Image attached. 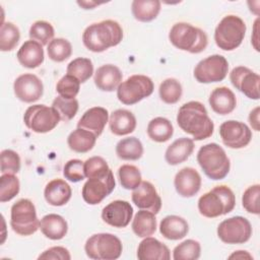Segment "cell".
I'll use <instances>...</instances> for the list:
<instances>
[{"label":"cell","instance_id":"obj_1","mask_svg":"<svg viewBox=\"0 0 260 260\" xmlns=\"http://www.w3.org/2000/svg\"><path fill=\"white\" fill-rule=\"evenodd\" d=\"M177 123L186 133L193 136L194 140H203L210 137L214 124L209 118L206 108L197 101H191L180 107L177 114Z\"/></svg>","mask_w":260,"mask_h":260},{"label":"cell","instance_id":"obj_2","mask_svg":"<svg viewBox=\"0 0 260 260\" xmlns=\"http://www.w3.org/2000/svg\"><path fill=\"white\" fill-rule=\"evenodd\" d=\"M123 29L112 19L102 20L89 24L82 34L83 45L91 52L101 53L121 43Z\"/></svg>","mask_w":260,"mask_h":260},{"label":"cell","instance_id":"obj_3","mask_svg":"<svg viewBox=\"0 0 260 260\" xmlns=\"http://www.w3.org/2000/svg\"><path fill=\"white\" fill-rule=\"evenodd\" d=\"M236 205V197L233 190L220 185L206 192L198 199V210L201 215L214 218L233 211Z\"/></svg>","mask_w":260,"mask_h":260},{"label":"cell","instance_id":"obj_4","mask_svg":"<svg viewBox=\"0 0 260 260\" xmlns=\"http://www.w3.org/2000/svg\"><path fill=\"white\" fill-rule=\"evenodd\" d=\"M197 161L204 174L211 180L224 179L231 168L230 158L217 143H207L197 152Z\"/></svg>","mask_w":260,"mask_h":260},{"label":"cell","instance_id":"obj_5","mask_svg":"<svg viewBox=\"0 0 260 260\" xmlns=\"http://www.w3.org/2000/svg\"><path fill=\"white\" fill-rule=\"evenodd\" d=\"M169 40L179 50L191 54L201 53L208 44L207 35L201 28L187 22L175 23L169 32Z\"/></svg>","mask_w":260,"mask_h":260},{"label":"cell","instance_id":"obj_6","mask_svg":"<svg viewBox=\"0 0 260 260\" xmlns=\"http://www.w3.org/2000/svg\"><path fill=\"white\" fill-rule=\"evenodd\" d=\"M246 23L237 15H226L216 25L214 41L216 46L223 51H233L243 42L246 34Z\"/></svg>","mask_w":260,"mask_h":260},{"label":"cell","instance_id":"obj_7","mask_svg":"<svg viewBox=\"0 0 260 260\" xmlns=\"http://www.w3.org/2000/svg\"><path fill=\"white\" fill-rule=\"evenodd\" d=\"M86 256L94 260H115L123 251L122 242L118 237L109 233L90 236L84 245Z\"/></svg>","mask_w":260,"mask_h":260},{"label":"cell","instance_id":"obj_8","mask_svg":"<svg viewBox=\"0 0 260 260\" xmlns=\"http://www.w3.org/2000/svg\"><path fill=\"white\" fill-rule=\"evenodd\" d=\"M10 225L19 236H30L40 229L36 207L29 199H19L11 206Z\"/></svg>","mask_w":260,"mask_h":260},{"label":"cell","instance_id":"obj_9","mask_svg":"<svg viewBox=\"0 0 260 260\" xmlns=\"http://www.w3.org/2000/svg\"><path fill=\"white\" fill-rule=\"evenodd\" d=\"M154 89L151 78L142 74H135L121 82L117 88L118 100L127 106L135 105L149 96Z\"/></svg>","mask_w":260,"mask_h":260},{"label":"cell","instance_id":"obj_10","mask_svg":"<svg viewBox=\"0 0 260 260\" xmlns=\"http://www.w3.org/2000/svg\"><path fill=\"white\" fill-rule=\"evenodd\" d=\"M59 121L61 119L56 110L46 105H32L26 109L23 115L25 126L36 133L52 131Z\"/></svg>","mask_w":260,"mask_h":260},{"label":"cell","instance_id":"obj_11","mask_svg":"<svg viewBox=\"0 0 260 260\" xmlns=\"http://www.w3.org/2000/svg\"><path fill=\"white\" fill-rule=\"evenodd\" d=\"M229 71L228 60L218 54L208 56L197 63L194 68V77L200 83L222 81Z\"/></svg>","mask_w":260,"mask_h":260},{"label":"cell","instance_id":"obj_12","mask_svg":"<svg viewBox=\"0 0 260 260\" xmlns=\"http://www.w3.org/2000/svg\"><path fill=\"white\" fill-rule=\"evenodd\" d=\"M217 236L225 244H244L252 236V225L246 217L233 216L218 224Z\"/></svg>","mask_w":260,"mask_h":260},{"label":"cell","instance_id":"obj_13","mask_svg":"<svg viewBox=\"0 0 260 260\" xmlns=\"http://www.w3.org/2000/svg\"><path fill=\"white\" fill-rule=\"evenodd\" d=\"M116 186L115 178L112 170L105 177L88 179L81 190L83 200L89 205L101 203L108 195H110Z\"/></svg>","mask_w":260,"mask_h":260},{"label":"cell","instance_id":"obj_14","mask_svg":"<svg viewBox=\"0 0 260 260\" xmlns=\"http://www.w3.org/2000/svg\"><path fill=\"white\" fill-rule=\"evenodd\" d=\"M219 136L225 146L233 149H239L250 143L252 132L245 123L229 120L219 126Z\"/></svg>","mask_w":260,"mask_h":260},{"label":"cell","instance_id":"obj_15","mask_svg":"<svg viewBox=\"0 0 260 260\" xmlns=\"http://www.w3.org/2000/svg\"><path fill=\"white\" fill-rule=\"evenodd\" d=\"M230 79L234 87L251 100L259 99L260 76L248 67H235L230 73Z\"/></svg>","mask_w":260,"mask_h":260},{"label":"cell","instance_id":"obj_16","mask_svg":"<svg viewBox=\"0 0 260 260\" xmlns=\"http://www.w3.org/2000/svg\"><path fill=\"white\" fill-rule=\"evenodd\" d=\"M13 90L19 101L24 103H34L42 98L44 85L37 75L24 73L14 80Z\"/></svg>","mask_w":260,"mask_h":260},{"label":"cell","instance_id":"obj_17","mask_svg":"<svg viewBox=\"0 0 260 260\" xmlns=\"http://www.w3.org/2000/svg\"><path fill=\"white\" fill-rule=\"evenodd\" d=\"M133 216V207L128 201L115 200L102 210L103 220L114 228H126Z\"/></svg>","mask_w":260,"mask_h":260},{"label":"cell","instance_id":"obj_18","mask_svg":"<svg viewBox=\"0 0 260 260\" xmlns=\"http://www.w3.org/2000/svg\"><path fill=\"white\" fill-rule=\"evenodd\" d=\"M132 201L140 209L151 211L156 214L161 208V198L154 186L148 181L141 183L132 192Z\"/></svg>","mask_w":260,"mask_h":260},{"label":"cell","instance_id":"obj_19","mask_svg":"<svg viewBox=\"0 0 260 260\" xmlns=\"http://www.w3.org/2000/svg\"><path fill=\"white\" fill-rule=\"evenodd\" d=\"M174 185L180 196L186 198L193 197L201 188V177L195 169L186 167L176 174Z\"/></svg>","mask_w":260,"mask_h":260},{"label":"cell","instance_id":"obj_20","mask_svg":"<svg viewBox=\"0 0 260 260\" xmlns=\"http://www.w3.org/2000/svg\"><path fill=\"white\" fill-rule=\"evenodd\" d=\"M108 122L109 113L107 109L103 107H92L83 113L77 123V128L88 130L99 137Z\"/></svg>","mask_w":260,"mask_h":260},{"label":"cell","instance_id":"obj_21","mask_svg":"<svg viewBox=\"0 0 260 260\" xmlns=\"http://www.w3.org/2000/svg\"><path fill=\"white\" fill-rule=\"evenodd\" d=\"M208 102L212 111L222 116L231 114L237 106L235 93L226 86L214 88L209 95Z\"/></svg>","mask_w":260,"mask_h":260},{"label":"cell","instance_id":"obj_22","mask_svg":"<svg viewBox=\"0 0 260 260\" xmlns=\"http://www.w3.org/2000/svg\"><path fill=\"white\" fill-rule=\"evenodd\" d=\"M137 258L139 260H169L170 249L160 241L152 237L144 238L138 245Z\"/></svg>","mask_w":260,"mask_h":260},{"label":"cell","instance_id":"obj_23","mask_svg":"<svg viewBox=\"0 0 260 260\" xmlns=\"http://www.w3.org/2000/svg\"><path fill=\"white\" fill-rule=\"evenodd\" d=\"M122 77L123 74L117 66L106 64L96 69L93 81L99 89L103 91H113L118 88L122 81Z\"/></svg>","mask_w":260,"mask_h":260},{"label":"cell","instance_id":"obj_24","mask_svg":"<svg viewBox=\"0 0 260 260\" xmlns=\"http://www.w3.org/2000/svg\"><path fill=\"white\" fill-rule=\"evenodd\" d=\"M18 62L25 68L34 69L44 62L43 46L32 40L25 41L16 54Z\"/></svg>","mask_w":260,"mask_h":260},{"label":"cell","instance_id":"obj_25","mask_svg":"<svg viewBox=\"0 0 260 260\" xmlns=\"http://www.w3.org/2000/svg\"><path fill=\"white\" fill-rule=\"evenodd\" d=\"M136 123L137 122L134 114L125 109H118L109 117L110 130L117 136L132 133L136 128Z\"/></svg>","mask_w":260,"mask_h":260},{"label":"cell","instance_id":"obj_26","mask_svg":"<svg viewBox=\"0 0 260 260\" xmlns=\"http://www.w3.org/2000/svg\"><path fill=\"white\" fill-rule=\"evenodd\" d=\"M71 187L62 179H54L50 181L44 190L46 201L53 206L65 205L71 198Z\"/></svg>","mask_w":260,"mask_h":260},{"label":"cell","instance_id":"obj_27","mask_svg":"<svg viewBox=\"0 0 260 260\" xmlns=\"http://www.w3.org/2000/svg\"><path fill=\"white\" fill-rule=\"evenodd\" d=\"M193 139L187 137H181L175 140L171 145L168 146L165 158L166 161L171 166H177L187 160V158L192 154L194 150Z\"/></svg>","mask_w":260,"mask_h":260},{"label":"cell","instance_id":"obj_28","mask_svg":"<svg viewBox=\"0 0 260 260\" xmlns=\"http://www.w3.org/2000/svg\"><path fill=\"white\" fill-rule=\"evenodd\" d=\"M40 230L45 237L50 240H61L63 239L68 231L67 221L59 214L50 213L45 216L40 221Z\"/></svg>","mask_w":260,"mask_h":260},{"label":"cell","instance_id":"obj_29","mask_svg":"<svg viewBox=\"0 0 260 260\" xmlns=\"http://www.w3.org/2000/svg\"><path fill=\"white\" fill-rule=\"evenodd\" d=\"M159 232L164 238L172 241L183 239L189 232L187 220L179 215H168L159 223Z\"/></svg>","mask_w":260,"mask_h":260},{"label":"cell","instance_id":"obj_30","mask_svg":"<svg viewBox=\"0 0 260 260\" xmlns=\"http://www.w3.org/2000/svg\"><path fill=\"white\" fill-rule=\"evenodd\" d=\"M96 138L90 131L77 128L68 135L67 143L71 150L78 153H85L93 148Z\"/></svg>","mask_w":260,"mask_h":260},{"label":"cell","instance_id":"obj_31","mask_svg":"<svg viewBox=\"0 0 260 260\" xmlns=\"http://www.w3.org/2000/svg\"><path fill=\"white\" fill-rule=\"evenodd\" d=\"M161 3L158 0H134L131 4V11L136 20L149 22L156 18Z\"/></svg>","mask_w":260,"mask_h":260},{"label":"cell","instance_id":"obj_32","mask_svg":"<svg viewBox=\"0 0 260 260\" xmlns=\"http://www.w3.org/2000/svg\"><path fill=\"white\" fill-rule=\"evenodd\" d=\"M132 230L139 238L150 237L156 231L155 214L151 211L140 209L133 218Z\"/></svg>","mask_w":260,"mask_h":260},{"label":"cell","instance_id":"obj_33","mask_svg":"<svg viewBox=\"0 0 260 260\" xmlns=\"http://www.w3.org/2000/svg\"><path fill=\"white\" fill-rule=\"evenodd\" d=\"M116 154L123 160H137L143 154V145L136 137L123 138L116 145Z\"/></svg>","mask_w":260,"mask_h":260},{"label":"cell","instance_id":"obj_34","mask_svg":"<svg viewBox=\"0 0 260 260\" xmlns=\"http://www.w3.org/2000/svg\"><path fill=\"white\" fill-rule=\"evenodd\" d=\"M146 131L151 140L161 143L168 141L173 136L174 127L167 118L156 117L148 123Z\"/></svg>","mask_w":260,"mask_h":260},{"label":"cell","instance_id":"obj_35","mask_svg":"<svg viewBox=\"0 0 260 260\" xmlns=\"http://www.w3.org/2000/svg\"><path fill=\"white\" fill-rule=\"evenodd\" d=\"M67 74L74 76L80 83L88 80L93 73V65L90 59L78 57L67 65Z\"/></svg>","mask_w":260,"mask_h":260},{"label":"cell","instance_id":"obj_36","mask_svg":"<svg viewBox=\"0 0 260 260\" xmlns=\"http://www.w3.org/2000/svg\"><path fill=\"white\" fill-rule=\"evenodd\" d=\"M182 85L176 78H167L159 84V98L166 104L173 105L178 103L182 96Z\"/></svg>","mask_w":260,"mask_h":260},{"label":"cell","instance_id":"obj_37","mask_svg":"<svg viewBox=\"0 0 260 260\" xmlns=\"http://www.w3.org/2000/svg\"><path fill=\"white\" fill-rule=\"evenodd\" d=\"M20 32L18 27L12 22H3L0 30V50L2 52L12 51L18 44Z\"/></svg>","mask_w":260,"mask_h":260},{"label":"cell","instance_id":"obj_38","mask_svg":"<svg viewBox=\"0 0 260 260\" xmlns=\"http://www.w3.org/2000/svg\"><path fill=\"white\" fill-rule=\"evenodd\" d=\"M47 53L51 60L55 62H63L71 56L72 46L66 39H53L48 45Z\"/></svg>","mask_w":260,"mask_h":260},{"label":"cell","instance_id":"obj_39","mask_svg":"<svg viewBox=\"0 0 260 260\" xmlns=\"http://www.w3.org/2000/svg\"><path fill=\"white\" fill-rule=\"evenodd\" d=\"M201 254L199 242L189 239L180 243L173 251L175 260H197Z\"/></svg>","mask_w":260,"mask_h":260},{"label":"cell","instance_id":"obj_40","mask_svg":"<svg viewBox=\"0 0 260 260\" xmlns=\"http://www.w3.org/2000/svg\"><path fill=\"white\" fill-rule=\"evenodd\" d=\"M28 35L30 40L40 43L42 46H45L49 45V43L53 40L55 30L50 22L45 20H38L31 24Z\"/></svg>","mask_w":260,"mask_h":260},{"label":"cell","instance_id":"obj_41","mask_svg":"<svg viewBox=\"0 0 260 260\" xmlns=\"http://www.w3.org/2000/svg\"><path fill=\"white\" fill-rule=\"evenodd\" d=\"M120 184L127 190H134L141 183V173L133 165H123L118 170Z\"/></svg>","mask_w":260,"mask_h":260},{"label":"cell","instance_id":"obj_42","mask_svg":"<svg viewBox=\"0 0 260 260\" xmlns=\"http://www.w3.org/2000/svg\"><path fill=\"white\" fill-rule=\"evenodd\" d=\"M20 184L16 176L12 174H2L0 177V201L2 203L10 201L19 192Z\"/></svg>","mask_w":260,"mask_h":260},{"label":"cell","instance_id":"obj_43","mask_svg":"<svg viewBox=\"0 0 260 260\" xmlns=\"http://www.w3.org/2000/svg\"><path fill=\"white\" fill-rule=\"evenodd\" d=\"M52 107L58 113L61 121L67 122L74 118L78 111V101L76 99L67 100L62 96H57L52 103Z\"/></svg>","mask_w":260,"mask_h":260},{"label":"cell","instance_id":"obj_44","mask_svg":"<svg viewBox=\"0 0 260 260\" xmlns=\"http://www.w3.org/2000/svg\"><path fill=\"white\" fill-rule=\"evenodd\" d=\"M80 89V82L74 76L66 74L56 84V90L60 96L72 100L78 94Z\"/></svg>","mask_w":260,"mask_h":260},{"label":"cell","instance_id":"obj_45","mask_svg":"<svg viewBox=\"0 0 260 260\" xmlns=\"http://www.w3.org/2000/svg\"><path fill=\"white\" fill-rule=\"evenodd\" d=\"M111 169L102 156H91L84 161V175L87 179L105 177Z\"/></svg>","mask_w":260,"mask_h":260},{"label":"cell","instance_id":"obj_46","mask_svg":"<svg viewBox=\"0 0 260 260\" xmlns=\"http://www.w3.org/2000/svg\"><path fill=\"white\" fill-rule=\"evenodd\" d=\"M1 173L15 175L20 170V157L12 149H4L0 153Z\"/></svg>","mask_w":260,"mask_h":260},{"label":"cell","instance_id":"obj_47","mask_svg":"<svg viewBox=\"0 0 260 260\" xmlns=\"http://www.w3.org/2000/svg\"><path fill=\"white\" fill-rule=\"evenodd\" d=\"M259 195H260V185L255 184L248 187L242 197L243 207L250 213L259 214Z\"/></svg>","mask_w":260,"mask_h":260},{"label":"cell","instance_id":"obj_48","mask_svg":"<svg viewBox=\"0 0 260 260\" xmlns=\"http://www.w3.org/2000/svg\"><path fill=\"white\" fill-rule=\"evenodd\" d=\"M63 175L65 179L73 183L82 181L85 178L84 162L81 159L77 158L68 160L63 168Z\"/></svg>","mask_w":260,"mask_h":260},{"label":"cell","instance_id":"obj_49","mask_svg":"<svg viewBox=\"0 0 260 260\" xmlns=\"http://www.w3.org/2000/svg\"><path fill=\"white\" fill-rule=\"evenodd\" d=\"M38 259H53V260H70L69 251L61 246H55L44 251Z\"/></svg>","mask_w":260,"mask_h":260},{"label":"cell","instance_id":"obj_50","mask_svg":"<svg viewBox=\"0 0 260 260\" xmlns=\"http://www.w3.org/2000/svg\"><path fill=\"white\" fill-rule=\"evenodd\" d=\"M249 122L254 130L259 131V107L251 111L249 115Z\"/></svg>","mask_w":260,"mask_h":260},{"label":"cell","instance_id":"obj_51","mask_svg":"<svg viewBox=\"0 0 260 260\" xmlns=\"http://www.w3.org/2000/svg\"><path fill=\"white\" fill-rule=\"evenodd\" d=\"M230 259H232V258H236V259H245V258H253L247 251H242V250H240V251H236L235 253H233L230 257H229Z\"/></svg>","mask_w":260,"mask_h":260},{"label":"cell","instance_id":"obj_52","mask_svg":"<svg viewBox=\"0 0 260 260\" xmlns=\"http://www.w3.org/2000/svg\"><path fill=\"white\" fill-rule=\"evenodd\" d=\"M258 22H259V18H257V19L255 20V22H254V32H253V35L256 36V37H257V35H258ZM252 43H253V46H254V48L256 49V51H259L258 39H257V38H256V39L252 38Z\"/></svg>","mask_w":260,"mask_h":260},{"label":"cell","instance_id":"obj_53","mask_svg":"<svg viewBox=\"0 0 260 260\" xmlns=\"http://www.w3.org/2000/svg\"><path fill=\"white\" fill-rule=\"evenodd\" d=\"M77 4L83 7V9H92L94 6L99 5L100 3L93 2V1H77Z\"/></svg>","mask_w":260,"mask_h":260}]
</instances>
